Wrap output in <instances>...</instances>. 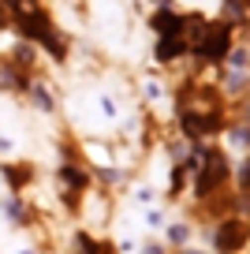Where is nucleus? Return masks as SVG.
I'll use <instances>...</instances> for the list:
<instances>
[{
	"label": "nucleus",
	"mask_w": 250,
	"mask_h": 254,
	"mask_svg": "<svg viewBox=\"0 0 250 254\" xmlns=\"http://www.w3.org/2000/svg\"><path fill=\"white\" fill-rule=\"evenodd\" d=\"M198 180H194V198H213V190L220 187V183L228 180V161L220 150H205L202 157H198Z\"/></svg>",
	"instance_id": "nucleus-1"
},
{
	"label": "nucleus",
	"mask_w": 250,
	"mask_h": 254,
	"mask_svg": "<svg viewBox=\"0 0 250 254\" xmlns=\"http://www.w3.org/2000/svg\"><path fill=\"white\" fill-rule=\"evenodd\" d=\"M213 243H217L220 254H239L243 247H247V224H243V217L220 221V228L213 232Z\"/></svg>",
	"instance_id": "nucleus-2"
},
{
	"label": "nucleus",
	"mask_w": 250,
	"mask_h": 254,
	"mask_svg": "<svg viewBox=\"0 0 250 254\" xmlns=\"http://www.w3.org/2000/svg\"><path fill=\"white\" fill-rule=\"evenodd\" d=\"M149 23H153V30L161 34V38H183V15L172 11V8H157Z\"/></svg>",
	"instance_id": "nucleus-3"
},
{
	"label": "nucleus",
	"mask_w": 250,
	"mask_h": 254,
	"mask_svg": "<svg viewBox=\"0 0 250 254\" xmlns=\"http://www.w3.org/2000/svg\"><path fill=\"white\" fill-rule=\"evenodd\" d=\"M187 53V41L183 38H157V60H180V56Z\"/></svg>",
	"instance_id": "nucleus-4"
},
{
	"label": "nucleus",
	"mask_w": 250,
	"mask_h": 254,
	"mask_svg": "<svg viewBox=\"0 0 250 254\" xmlns=\"http://www.w3.org/2000/svg\"><path fill=\"white\" fill-rule=\"evenodd\" d=\"M0 206H4V217H8L11 224H23V221H26V206H23V198H19V194H8Z\"/></svg>",
	"instance_id": "nucleus-5"
},
{
	"label": "nucleus",
	"mask_w": 250,
	"mask_h": 254,
	"mask_svg": "<svg viewBox=\"0 0 250 254\" xmlns=\"http://www.w3.org/2000/svg\"><path fill=\"white\" fill-rule=\"evenodd\" d=\"M164 232H168V239L172 243H190V236H194V224H187V221H172V224H164Z\"/></svg>",
	"instance_id": "nucleus-6"
},
{
	"label": "nucleus",
	"mask_w": 250,
	"mask_h": 254,
	"mask_svg": "<svg viewBox=\"0 0 250 254\" xmlns=\"http://www.w3.org/2000/svg\"><path fill=\"white\" fill-rule=\"evenodd\" d=\"M30 97H34V105H38L41 112H53V109H56V105H53V94H49L41 82H30Z\"/></svg>",
	"instance_id": "nucleus-7"
},
{
	"label": "nucleus",
	"mask_w": 250,
	"mask_h": 254,
	"mask_svg": "<svg viewBox=\"0 0 250 254\" xmlns=\"http://www.w3.org/2000/svg\"><path fill=\"white\" fill-rule=\"evenodd\" d=\"M164 224H168V217H164V209H149V213H146V228L161 232Z\"/></svg>",
	"instance_id": "nucleus-8"
},
{
	"label": "nucleus",
	"mask_w": 250,
	"mask_h": 254,
	"mask_svg": "<svg viewBox=\"0 0 250 254\" xmlns=\"http://www.w3.org/2000/svg\"><path fill=\"white\" fill-rule=\"evenodd\" d=\"M228 142H232L235 150H243V142H247V127H232V131H228Z\"/></svg>",
	"instance_id": "nucleus-9"
},
{
	"label": "nucleus",
	"mask_w": 250,
	"mask_h": 254,
	"mask_svg": "<svg viewBox=\"0 0 250 254\" xmlns=\"http://www.w3.org/2000/svg\"><path fill=\"white\" fill-rule=\"evenodd\" d=\"M134 202H153V190H149V187H138V190H134Z\"/></svg>",
	"instance_id": "nucleus-10"
},
{
	"label": "nucleus",
	"mask_w": 250,
	"mask_h": 254,
	"mask_svg": "<svg viewBox=\"0 0 250 254\" xmlns=\"http://www.w3.org/2000/svg\"><path fill=\"white\" fill-rule=\"evenodd\" d=\"M142 254H164V247H157V243H149V247H146V251H142Z\"/></svg>",
	"instance_id": "nucleus-11"
},
{
	"label": "nucleus",
	"mask_w": 250,
	"mask_h": 254,
	"mask_svg": "<svg viewBox=\"0 0 250 254\" xmlns=\"http://www.w3.org/2000/svg\"><path fill=\"white\" fill-rule=\"evenodd\" d=\"M183 254H205V251H190V247H187V251H183Z\"/></svg>",
	"instance_id": "nucleus-12"
},
{
	"label": "nucleus",
	"mask_w": 250,
	"mask_h": 254,
	"mask_svg": "<svg viewBox=\"0 0 250 254\" xmlns=\"http://www.w3.org/2000/svg\"><path fill=\"white\" fill-rule=\"evenodd\" d=\"M19 254H34V251H30V247H23V251H19Z\"/></svg>",
	"instance_id": "nucleus-13"
}]
</instances>
